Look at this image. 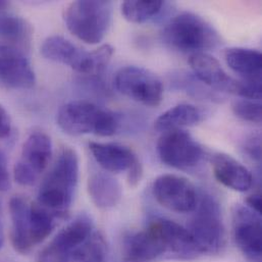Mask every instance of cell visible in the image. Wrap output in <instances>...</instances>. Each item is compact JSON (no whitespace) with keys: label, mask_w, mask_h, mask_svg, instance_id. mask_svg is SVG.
<instances>
[{"label":"cell","mask_w":262,"mask_h":262,"mask_svg":"<svg viewBox=\"0 0 262 262\" xmlns=\"http://www.w3.org/2000/svg\"><path fill=\"white\" fill-rule=\"evenodd\" d=\"M0 82L12 89H31L36 76L29 58L18 47L0 44Z\"/></svg>","instance_id":"cell-13"},{"label":"cell","mask_w":262,"mask_h":262,"mask_svg":"<svg viewBox=\"0 0 262 262\" xmlns=\"http://www.w3.org/2000/svg\"><path fill=\"white\" fill-rule=\"evenodd\" d=\"M189 63L194 76L206 87L238 95L240 81L229 76L215 57L204 52L195 53L190 56Z\"/></svg>","instance_id":"cell-15"},{"label":"cell","mask_w":262,"mask_h":262,"mask_svg":"<svg viewBox=\"0 0 262 262\" xmlns=\"http://www.w3.org/2000/svg\"><path fill=\"white\" fill-rule=\"evenodd\" d=\"M225 59L229 68L244 81L261 82L262 55L258 50L232 47L226 50Z\"/></svg>","instance_id":"cell-21"},{"label":"cell","mask_w":262,"mask_h":262,"mask_svg":"<svg viewBox=\"0 0 262 262\" xmlns=\"http://www.w3.org/2000/svg\"><path fill=\"white\" fill-rule=\"evenodd\" d=\"M89 149L96 162L106 171L123 172L130 170L138 158L129 147L114 143L90 142Z\"/></svg>","instance_id":"cell-19"},{"label":"cell","mask_w":262,"mask_h":262,"mask_svg":"<svg viewBox=\"0 0 262 262\" xmlns=\"http://www.w3.org/2000/svg\"><path fill=\"white\" fill-rule=\"evenodd\" d=\"M94 232V225L90 217L81 214L66 226L51 242L43 248L38 262H66L69 254Z\"/></svg>","instance_id":"cell-11"},{"label":"cell","mask_w":262,"mask_h":262,"mask_svg":"<svg viewBox=\"0 0 262 262\" xmlns=\"http://www.w3.org/2000/svg\"><path fill=\"white\" fill-rule=\"evenodd\" d=\"M191 220V233L201 255L219 253L225 245V226L217 201L208 194L198 198Z\"/></svg>","instance_id":"cell-6"},{"label":"cell","mask_w":262,"mask_h":262,"mask_svg":"<svg viewBox=\"0 0 262 262\" xmlns=\"http://www.w3.org/2000/svg\"><path fill=\"white\" fill-rule=\"evenodd\" d=\"M10 187L7 159L2 150H0V192L8 190Z\"/></svg>","instance_id":"cell-29"},{"label":"cell","mask_w":262,"mask_h":262,"mask_svg":"<svg viewBox=\"0 0 262 262\" xmlns=\"http://www.w3.org/2000/svg\"><path fill=\"white\" fill-rule=\"evenodd\" d=\"M32 37L30 25L19 16H0V38L17 45H29Z\"/></svg>","instance_id":"cell-24"},{"label":"cell","mask_w":262,"mask_h":262,"mask_svg":"<svg viewBox=\"0 0 262 262\" xmlns=\"http://www.w3.org/2000/svg\"><path fill=\"white\" fill-rule=\"evenodd\" d=\"M9 213L11 244L15 251L20 254H27L34 248L31 240L30 203L23 197L14 196L9 201Z\"/></svg>","instance_id":"cell-18"},{"label":"cell","mask_w":262,"mask_h":262,"mask_svg":"<svg viewBox=\"0 0 262 262\" xmlns=\"http://www.w3.org/2000/svg\"><path fill=\"white\" fill-rule=\"evenodd\" d=\"M117 90L132 100L146 106H158L163 99V86L160 79L144 68L126 67L115 77Z\"/></svg>","instance_id":"cell-7"},{"label":"cell","mask_w":262,"mask_h":262,"mask_svg":"<svg viewBox=\"0 0 262 262\" xmlns=\"http://www.w3.org/2000/svg\"><path fill=\"white\" fill-rule=\"evenodd\" d=\"M259 135H253L247 139L245 142V152L255 161H260L261 159V141Z\"/></svg>","instance_id":"cell-28"},{"label":"cell","mask_w":262,"mask_h":262,"mask_svg":"<svg viewBox=\"0 0 262 262\" xmlns=\"http://www.w3.org/2000/svg\"><path fill=\"white\" fill-rule=\"evenodd\" d=\"M232 110L234 115L245 122L252 124H261V103L260 101L250 99H239L233 102Z\"/></svg>","instance_id":"cell-26"},{"label":"cell","mask_w":262,"mask_h":262,"mask_svg":"<svg viewBox=\"0 0 262 262\" xmlns=\"http://www.w3.org/2000/svg\"><path fill=\"white\" fill-rule=\"evenodd\" d=\"M61 131L71 136L93 133L101 137L114 136L120 127V120L114 113L96 104L77 100L62 105L56 117Z\"/></svg>","instance_id":"cell-2"},{"label":"cell","mask_w":262,"mask_h":262,"mask_svg":"<svg viewBox=\"0 0 262 262\" xmlns=\"http://www.w3.org/2000/svg\"><path fill=\"white\" fill-rule=\"evenodd\" d=\"M142 174H143V170H142V166L139 162V160L132 166L129 170V174H128V181H129V185L131 187H137L138 184L140 183L141 179H142Z\"/></svg>","instance_id":"cell-31"},{"label":"cell","mask_w":262,"mask_h":262,"mask_svg":"<svg viewBox=\"0 0 262 262\" xmlns=\"http://www.w3.org/2000/svg\"><path fill=\"white\" fill-rule=\"evenodd\" d=\"M261 216L247 206L233 211V235L240 251L251 262H261Z\"/></svg>","instance_id":"cell-12"},{"label":"cell","mask_w":262,"mask_h":262,"mask_svg":"<svg viewBox=\"0 0 262 262\" xmlns=\"http://www.w3.org/2000/svg\"><path fill=\"white\" fill-rule=\"evenodd\" d=\"M123 262H155L167 255L165 243L156 228L151 222L141 232L130 234L124 239Z\"/></svg>","instance_id":"cell-14"},{"label":"cell","mask_w":262,"mask_h":262,"mask_svg":"<svg viewBox=\"0 0 262 262\" xmlns=\"http://www.w3.org/2000/svg\"><path fill=\"white\" fill-rule=\"evenodd\" d=\"M246 203H247V207H249L251 210L261 215V195L259 193L248 196V198L246 199Z\"/></svg>","instance_id":"cell-32"},{"label":"cell","mask_w":262,"mask_h":262,"mask_svg":"<svg viewBox=\"0 0 262 262\" xmlns=\"http://www.w3.org/2000/svg\"><path fill=\"white\" fill-rule=\"evenodd\" d=\"M160 160L177 169H189L199 164L203 157L200 144L184 130L164 132L157 142Z\"/></svg>","instance_id":"cell-9"},{"label":"cell","mask_w":262,"mask_h":262,"mask_svg":"<svg viewBox=\"0 0 262 262\" xmlns=\"http://www.w3.org/2000/svg\"><path fill=\"white\" fill-rule=\"evenodd\" d=\"M52 157V141L44 132L32 133L21 149L13 168V177L21 186H33L47 168Z\"/></svg>","instance_id":"cell-8"},{"label":"cell","mask_w":262,"mask_h":262,"mask_svg":"<svg viewBox=\"0 0 262 262\" xmlns=\"http://www.w3.org/2000/svg\"><path fill=\"white\" fill-rule=\"evenodd\" d=\"M8 6V3L6 1H0V12L3 11Z\"/></svg>","instance_id":"cell-33"},{"label":"cell","mask_w":262,"mask_h":262,"mask_svg":"<svg viewBox=\"0 0 262 262\" xmlns=\"http://www.w3.org/2000/svg\"><path fill=\"white\" fill-rule=\"evenodd\" d=\"M163 6L160 0H128L122 4V13L130 23L141 24L156 16Z\"/></svg>","instance_id":"cell-25"},{"label":"cell","mask_w":262,"mask_h":262,"mask_svg":"<svg viewBox=\"0 0 262 262\" xmlns=\"http://www.w3.org/2000/svg\"><path fill=\"white\" fill-rule=\"evenodd\" d=\"M153 223L165 243L168 257L188 260L201 255L188 229L166 219H156Z\"/></svg>","instance_id":"cell-16"},{"label":"cell","mask_w":262,"mask_h":262,"mask_svg":"<svg viewBox=\"0 0 262 262\" xmlns=\"http://www.w3.org/2000/svg\"><path fill=\"white\" fill-rule=\"evenodd\" d=\"M212 170L221 184L234 191L247 192L253 185L251 171L231 155L215 154L212 158Z\"/></svg>","instance_id":"cell-17"},{"label":"cell","mask_w":262,"mask_h":262,"mask_svg":"<svg viewBox=\"0 0 262 262\" xmlns=\"http://www.w3.org/2000/svg\"><path fill=\"white\" fill-rule=\"evenodd\" d=\"M11 133V120L6 110L0 105V139L9 137Z\"/></svg>","instance_id":"cell-30"},{"label":"cell","mask_w":262,"mask_h":262,"mask_svg":"<svg viewBox=\"0 0 262 262\" xmlns=\"http://www.w3.org/2000/svg\"><path fill=\"white\" fill-rule=\"evenodd\" d=\"M163 41L184 53H200L215 48L221 39L213 27L192 12L176 15L162 30Z\"/></svg>","instance_id":"cell-3"},{"label":"cell","mask_w":262,"mask_h":262,"mask_svg":"<svg viewBox=\"0 0 262 262\" xmlns=\"http://www.w3.org/2000/svg\"><path fill=\"white\" fill-rule=\"evenodd\" d=\"M107 255L108 247L104 236L94 231L85 242L69 254L66 262H106Z\"/></svg>","instance_id":"cell-23"},{"label":"cell","mask_w":262,"mask_h":262,"mask_svg":"<svg viewBox=\"0 0 262 262\" xmlns=\"http://www.w3.org/2000/svg\"><path fill=\"white\" fill-rule=\"evenodd\" d=\"M202 116L201 111L194 105L187 103L178 104L160 115L154 123V128L162 133L182 130V128L199 124Z\"/></svg>","instance_id":"cell-22"},{"label":"cell","mask_w":262,"mask_h":262,"mask_svg":"<svg viewBox=\"0 0 262 262\" xmlns=\"http://www.w3.org/2000/svg\"><path fill=\"white\" fill-rule=\"evenodd\" d=\"M152 193L161 206L177 213L193 212L199 198L195 186L188 179L170 173L154 180Z\"/></svg>","instance_id":"cell-10"},{"label":"cell","mask_w":262,"mask_h":262,"mask_svg":"<svg viewBox=\"0 0 262 262\" xmlns=\"http://www.w3.org/2000/svg\"><path fill=\"white\" fill-rule=\"evenodd\" d=\"M79 173L77 152L71 147L62 148L40 186L37 203L58 216H63L72 205Z\"/></svg>","instance_id":"cell-1"},{"label":"cell","mask_w":262,"mask_h":262,"mask_svg":"<svg viewBox=\"0 0 262 262\" xmlns=\"http://www.w3.org/2000/svg\"><path fill=\"white\" fill-rule=\"evenodd\" d=\"M88 194L94 205L100 209L117 206L123 196L121 184L111 174L94 172L88 180Z\"/></svg>","instance_id":"cell-20"},{"label":"cell","mask_w":262,"mask_h":262,"mask_svg":"<svg viewBox=\"0 0 262 262\" xmlns=\"http://www.w3.org/2000/svg\"><path fill=\"white\" fill-rule=\"evenodd\" d=\"M114 52L115 49L107 44L88 52L59 35L46 38L41 46V53L46 59L68 66L78 73L95 76L105 71Z\"/></svg>","instance_id":"cell-4"},{"label":"cell","mask_w":262,"mask_h":262,"mask_svg":"<svg viewBox=\"0 0 262 262\" xmlns=\"http://www.w3.org/2000/svg\"><path fill=\"white\" fill-rule=\"evenodd\" d=\"M2 244H3V231H2V228L0 226V249L2 247Z\"/></svg>","instance_id":"cell-34"},{"label":"cell","mask_w":262,"mask_h":262,"mask_svg":"<svg viewBox=\"0 0 262 262\" xmlns=\"http://www.w3.org/2000/svg\"><path fill=\"white\" fill-rule=\"evenodd\" d=\"M183 76H180V80H177V84L180 86V89L185 90L187 93L194 95L197 98H204V99H220V97L212 93V91L207 90L206 88H203L200 83L196 82L193 78L188 76L187 74H182Z\"/></svg>","instance_id":"cell-27"},{"label":"cell","mask_w":262,"mask_h":262,"mask_svg":"<svg viewBox=\"0 0 262 262\" xmlns=\"http://www.w3.org/2000/svg\"><path fill=\"white\" fill-rule=\"evenodd\" d=\"M68 30L79 40L90 44L100 43L108 33L113 21L111 1H75L64 14Z\"/></svg>","instance_id":"cell-5"}]
</instances>
